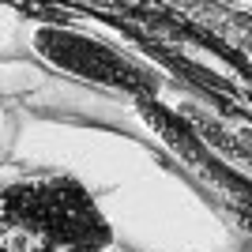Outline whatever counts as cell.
Returning a JSON list of instances; mask_svg holds the SVG:
<instances>
[{
	"instance_id": "obj_1",
	"label": "cell",
	"mask_w": 252,
	"mask_h": 252,
	"mask_svg": "<svg viewBox=\"0 0 252 252\" xmlns=\"http://www.w3.org/2000/svg\"><path fill=\"white\" fill-rule=\"evenodd\" d=\"M98 203L72 177H15L0 185V252H72L105 249Z\"/></svg>"
},
{
	"instance_id": "obj_2",
	"label": "cell",
	"mask_w": 252,
	"mask_h": 252,
	"mask_svg": "<svg viewBox=\"0 0 252 252\" xmlns=\"http://www.w3.org/2000/svg\"><path fill=\"white\" fill-rule=\"evenodd\" d=\"M34 53L57 72L79 75V79H91L102 87H117V91H147L143 72H136L121 53L79 31H68L61 23L34 31Z\"/></svg>"
},
{
	"instance_id": "obj_3",
	"label": "cell",
	"mask_w": 252,
	"mask_h": 252,
	"mask_svg": "<svg viewBox=\"0 0 252 252\" xmlns=\"http://www.w3.org/2000/svg\"><path fill=\"white\" fill-rule=\"evenodd\" d=\"M72 252H113V249L105 245V249H72Z\"/></svg>"
},
{
	"instance_id": "obj_4",
	"label": "cell",
	"mask_w": 252,
	"mask_h": 252,
	"mask_svg": "<svg viewBox=\"0 0 252 252\" xmlns=\"http://www.w3.org/2000/svg\"><path fill=\"white\" fill-rule=\"evenodd\" d=\"M0 155H4V125H0Z\"/></svg>"
}]
</instances>
